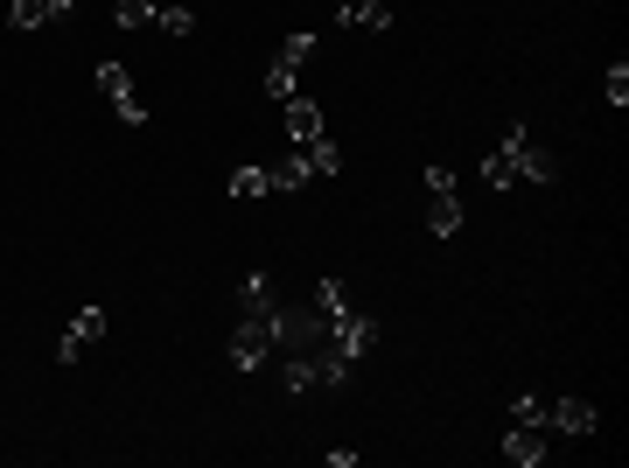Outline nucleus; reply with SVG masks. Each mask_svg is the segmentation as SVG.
<instances>
[{
	"label": "nucleus",
	"instance_id": "nucleus-19",
	"mask_svg": "<svg viewBox=\"0 0 629 468\" xmlns=\"http://www.w3.org/2000/svg\"><path fill=\"white\" fill-rule=\"evenodd\" d=\"M483 182H490L496 196H510V189H518V169H510V155H504V147H496V155L483 161Z\"/></svg>",
	"mask_w": 629,
	"mask_h": 468
},
{
	"label": "nucleus",
	"instance_id": "nucleus-13",
	"mask_svg": "<svg viewBox=\"0 0 629 468\" xmlns=\"http://www.w3.org/2000/svg\"><path fill=\"white\" fill-rule=\"evenodd\" d=\"M427 231H434V238H455V231H461V196L455 189H434V204H427Z\"/></svg>",
	"mask_w": 629,
	"mask_h": 468
},
{
	"label": "nucleus",
	"instance_id": "nucleus-8",
	"mask_svg": "<svg viewBox=\"0 0 629 468\" xmlns=\"http://www.w3.org/2000/svg\"><path fill=\"white\" fill-rule=\"evenodd\" d=\"M106 322H112L106 308H85V315H77V322L57 336V364H77V357H85V349H91L98 336H106Z\"/></svg>",
	"mask_w": 629,
	"mask_h": 468
},
{
	"label": "nucleus",
	"instance_id": "nucleus-4",
	"mask_svg": "<svg viewBox=\"0 0 629 468\" xmlns=\"http://www.w3.org/2000/svg\"><path fill=\"white\" fill-rule=\"evenodd\" d=\"M267 357H273V322L267 315H245V322L231 329V371H259Z\"/></svg>",
	"mask_w": 629,
	"mask_h": 468
},
{
	"label": "nucleus",
	"instance_id": "nucleus-6",
	"mask_svg": "<svg viewBox=\"0 0 629 468\" xmlns=\"http://www.w3.org/2000/svg\"><path fill=\"white\" fill-rule=\"evenodd\" d=\"M98 91L112 98L120 126H147V106H140V91H134V77H126V63H98Z\"/></svg>",
	"mask_w": 629,
	"mask_h": 468
},
{
	"label": "nucleus",
	"instance_id": "nucleus-1",
	"mask_svg": "<svg viewBox=\"0 0 629 468\" xmlns=\"http://www.w3.org/2000/svg\"><path fill=\"white\" fill-rule=\"evenodd\" d=\"M504 155H510V169H518V182H559V155L525 120L504 126Z\"/></svg>",
	"mask_w": 629,
	"mask_h": 468
},
{
	"label": "nucleus",
	"instance_id": "nucleus-3",
	"mask_svg": "<svg viewBox=\"0 0 629 468\" xmlns=\"http://www.w3.org/2000/svg\"><path fill=\"white\" fill-rule=\"evenodd\" d=\"M308 57H314V28H301V36L280 42V57H273V71H267V98H294V91H301V63Z\"/></svg>",
	"mask_w": 629,
	"mask_h": 468
},
{
	"label": "nucleus",
	"instance_id": "nucleus-7",
	"mask_svg": "<svg viewBox=\"0 0 629 468\" xmlns=\"http://www.w3.org/2000/svg\"><path fill=\"white\" fill-rule=\"evenodd\" d=\"M594 427H602V412H594L588 398H545V433H574V441H588Z\"/></svg>",
	"mask_w": 629,
	"mask_h": 468
},
{
	"label": "nucleus",
	"instance_id": "nucleus-15",
	"mask_svg": "<svg viewBox=\"0 0 629 468\" xmlns=\"http://www.w3.org/2000/svg\"><path fill=\"white\" fill-rule=\"evenodd\" d=\"M301 161H308V175H336V169H343V155H336V140H329V133L301 140Z\"/></svg>",
	"mask_w": 629,
	"mask_h": 468
},
{
	"label": "nucleus",
	"instance_id": "nucleus-11",
	"mask_svg": "<svg viewBox=\"0 0 629 468\" xmlns=\"http://www.w3.org/2000/svg\"><path fill=\"white\" fill-rule=\"evenodd\" d=\"M280 112H287V133H294V140H314V133H322V106H314L308 91L280 98Z\"/></svg>",
	"mask_w": 629,
	"mask_h": 468
},
{
	"label": "nucleus",
	"instance_id": "nucleus-20",
	"mask_svg": "<svg viewBox=\"0 0 629 468\" xmlns=\"http://www.w3.org/2000/svg\"><path fill=\"white\" fill-rule=\"evenodd\" d=\"M112 22H120L126 36H140V28H155V8H147V0H120V8H112Z\"/></svg>",
	"mask_w": 629,
	"mask_h": 468
},
{
	"label": "nucleus",
	"instance_id": "nucleus-5",
	"mask_svg": "<svg viewBox=\"0 0 629 468\" xmlns=\"http://www.w3.org/2000/svg\"><path fill=\"white\" fill-rule=\"evenodd\" d=\"M329 343H336V349H343L350 364H363V357L378 349V315H363V308H343L336 322H329Z\"/></svg>",
	"mask_w": 629,
	"mask_h": 468
},
{
	"label": "nucleus",
	"instance_id": "nucleus-17",
	"mask_svg": "<svg viewBox=\"0 0 629 468\" xmlns=\"http://www.w3.org/2000/svg\"><path fill=\"white\" fill-rule=\"evenodd\" d=\"M267 175H273V189H280V196H294V189H308V182H314L301 155H287V161H280V169H267Z\"/></svg>",
	"mask_w": 629,
	"mask_h": 468
},
{
	"label": "nucleus",
	"instance_id": "nucleus-14",
	"mask_svg": "<svg viewBox=\"0 0 629 468\" xmlns=\"http://www.w3.org/2000/svg\"><path fill=\"white\" fill-rule=\"evenodd\" d=\"M224 196H231V204H259V196H273V175L267 169H231Z\"/></svg>",
	"mask_w": 629,
	"mask_h": 468
},
{
	"label": "nucleus",
	"instance_id": "nucleus-22",
	"mask_svg": "<svg viewBox=\"0 0 629 468\" xmlns=\"http://www.w3.org/2000/svg\"><path fill=\"white\" fill-rule=\"evenodd\" d=\"M314 308H322L329 322H336V315L350 308V287H343V280H322V287H314Z\"/></svg>",
	"mask_w": 629,
	"mask_h": 468
},
{
	"label": "nucleus",
	"instance_id": "nucleus-16",
	"mask_svg": "<svg viewBox=\"0 0 629 468\" xmlns=\"http://www.w3.org/2000/svg\"><path fill=\"white\" fill-rule=\"evenodd\" d=\"M273 273H245V315H273Z\"/></svg>",
	"mask_w": 629,
	"mask_h": 468
},
{
	"label": "nucleus",
	"instance_id": "nucleus-21",
	"mask_svg": "<svg viewBox=\"0 0 629 468\" xmlns=\"http://www.w3.org/2000/svg\"><path fill=\"white\" fill-rule=\"evenodd\" d=\"M602 98H608V106H616V112L629 106V63H622V57L608 63V77H602Z\"/></svg>",
	"mask_w": 629,
	"mask_h": 468
},
{
	"label": "nucleus",
	"instance_id": "nucleus-12",
	"mask_svg": "<svg viewBox=\"0 0 629 468\" xmlns=\"http://www.w3.org/2000/svg\"><path fill=\"white\" fill-rule=\"evenodd\" d=\"M336 14H343L350 28H371V36H385V28H392V8H385V0H336Z\"/></svg>",
	"mask_w": 629,
	"mask_h": 468
},
{
	"label": "nucleus",
	"instance_id": "nucleus-2",
	"mask_svg": "<svg viewBox=\"0 0 629 468\" xmlns=\"http://www.w3.org/2000/svg\"><path fill=\"white\" fill-rule=\"evenodd\" d=\"M267 322H273V349H287V357L294 349H322L329 343V315L314 308V300L308 308H273Z\"/></svg>",
	"mask_w": 629,
	"mask_h": 468
},
{
	"label": "nucleus",
	"instance_id": "nucleus-9",
	"mask_svg": "<svg viewBox=\"0 0 629 468\" xmlns=\"http://www.w3.org/2000/svg\"><path fill=\"white\" fill-rule=\"evenodd\" d=\"M545 455H553L545 427H518V420H510V433H504V461H510V468H539Z\"/></svg>",
	"mask_w": 629,
	"mask_h": 468
},
{
	"label": "nucleus",
	"instance_id": "nucleus-23",
	"mask_svg": "<svg viewBox=\"0 0 629 468\" xmlns=\"http://www.w3.org/2000/svg\"><path fill=\"white\" fill-rule=\"evenodd\" d=\"M510 420H518V427H545V398L539 392H518V398H510Z\"/></svg>",
	"mask_w": 629,
	"mask_h": 468
},
{
	"label": "nucleus",
	"instance_id": "nucleus-18",
	"mask_svg": "<svg viewBox=\"0 0 629 468\" xmlns=\"http://www.w3.org/2000/svg\"><path fill=\"white\" fill-rule=\"evenodd\" d=\"M155 28H169V36H189V28H196L189 0H161V8H155Z\"/></svg>",
	"mask_w": 629,
	"mask_h": 468
},
{
	"label": "nucleus",
	"instance_id": "nucleus-10",
	"mask_svg": "<svg viewBox=\"0 0 629 468\" xmlns=\"http://www.w3.org/2000/svg\"><path fill=\"white\" fill-rule=\"evenodd\" d=\"M71 8H77V0H14L8 28H22V36H28V28H42V22H63Z\"/></svg>",
	"mask_w": 629,
	"mask_h": 468
}]
</instances>
